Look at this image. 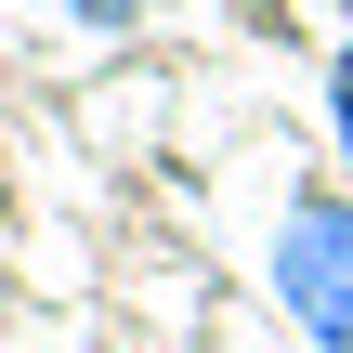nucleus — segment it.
I'll return each mask as SVG.
<instances>
[{"label":"nucleus","instance_id":"f03ea898","mask_svg":"<svg viewBox=\"0 0 353 353\" xmlns=\"http://www.w3.org/2000/svg\"><path fill=\"white\" fill-rule=\"evenodd\" d=\"M327 131H341V170H353V52L327 65Z\"/></svg>","mask_w":353,"mask_h":353},{"label":"nucleus","instance_id":"f257e3e1","mask_svg":"<svg viewBox=\"0 0 353 353\" xmlns=\"http://www.w3.org/2000/svg\"><path fill=\"white\" fill-rule=\"evenodd\" d=\"M262 275H275V314L314 353H353V196H288Z\"/></svg>","mask_w":353,"mask_h":353}]
</instances>
